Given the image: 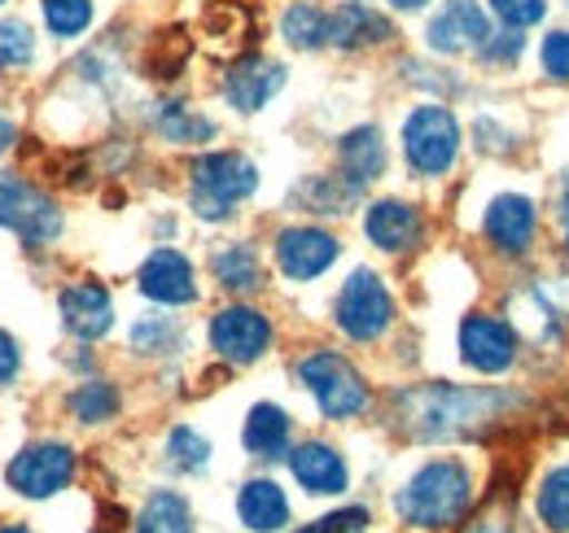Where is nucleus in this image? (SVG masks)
Returning a JSON list of instances; mask_svg holds the SVG:
<instances>
[{"instance_id": "obj_1", "label": "nucleus", "mask_w": 569, "mask_h": 533, "mask_svg": "<svg viewBox=\"0 0 569 533\" xmlns=\"http://www.w3.org/2000/svg\"><path fill=\"white\" fill-rule=\"evenodd\" d=\"M517 394L508 390H469V385H421V390H403L395 399L399 424L421 438V442H438V438H460L473 433L482 424L499 420L503 411L517 406Z\"/></svg>"}, {"instance_id": "obj_2", "label": "nucleus", "mask_w": 569, "mask_h": 533, "mask_svg": "<svg viewBox=\"0 0 569 533\" xmlns=\"http://www.w3.org/2000/svg\"><path fill=\"white\" fill-rule=\"evenodd\" d=\"M473 507V476L460 460L426 464L395 499V512L417 530H451Z\"/></svg>"}, {"instance_id": "obj_3", "label": "nucleus", "mask_w": 569, "mask_h": 533, "mask_svg": "<svg viewBox=\"0 0 569 533\" xmlns=\"http://www.w3.org/2000/svg\"><path fill=\"white\" fill-rule=\"evenodd\" d=\"M254 189H259V171L241 153H207L193 162V210L202 219L232 214V205L246 201Z\"/></svg>"}, {"instance_id": "obj_4", "label": "nucleus", "mask_w": 569, "mask_h": 533, "mask_svg": "<svg viewBox=\"0 0 569 533\" xmlns=\"http://www.w3.org/2000/svg\"><path fill=\"white\" fill-rule=\"evenodd\" d=\"M298 376H302V385L316 394L320 411H325L329 420H351V415H359V411L368 406V390H363L359 372L342 354H329V350L307 354V359L298 363Z\"/></svg>"}, {"instance_id": "obj_5", "label": "nucleus", "mask_w": 569, "mask_h": 533, "mask_svg": "<svg viewBox=\"0 0 569 533\" xmlns=\"http://www.w3.org/2000/svg\"><path fill=\"white\" fill-rule=\"evenodd\" d=\"M403 153L412 162L417 175H442L451 171L456 153H460V128L451 119V110L442 105H421L408 114L403 123Z\"/></svg>"}, {"instance_id": "obj_6", "label": "nucleus", "mask_w": 569, "mask_h": 533, "mask_svg": "<svg viewBox=\"0 0 569 533\" xmlns=\"http://www.w3.org/2000/svg\"><path fill=\"white\" fill-rule=\"evenodd\" d=\"M0 228L18 232L27 245H44L62 232V210L27 180L0 171Z\"/></svg>"}, {"instance_id": "obj_7", "label": "nucleus", "mask_w": 569, "mask_h": 533, "mask_svg": "<svg viewBox=\"0 0 569 533\" xmlns=\"http://www.w3.org/2000/svg\"><path fill=\"white\" fill-rule=\"evenodd\" d=\"M395 320V302L377 271L359 266L338 293V329L356 341H377Z\"/></svg>"}, {"instance_id": "obj_8", "label": "nucleus", "mask_w": 569, "mask_h": 533, "mask_svg": "<svg viewBox=\"0 0 569 533\" xmlns=\"http://www.w3.org/2000/svg\"><path fill=\"white\" fill-rule=\"evenodd\" d=\"M74 472V455L67 446H58V442H49V446H27L13 464H9V485L18 490V494H27V499H49V494H58L67 481H71Z\"/></svg>"}, {"instance_id": "obj_9", "label": "nucleus", "mask_w": 569, "mask_h": 533, "mask_svg": "<svg viewBox=\"0 0 569 533\" xmlns=\"http://www.w3.org/2000/svg\"><path fill=\"white\" fill-rule=\"evenodd\" d=\"M211 345L228 363H254L272 345V324L250 306H228L211 320Z\"/></svg>"}, {"instance_id": "obj_10", "label": "nucleus", "mask_w": 569, "mask_h": 533, "mask_svg": "<svg viewBox=\"0 0 569 533\" xmlns=\"http://www.w3.org/2000/svg\"><path fill=\"white\" fill-rule=\"evenodd\" d=\"M460 359L478 372H508L517 363V329L496 315H469L460 324Z\"/></svg>"}, {"instance_id": "obj_11", "label": "nucleus", "mask_w": 569, "mask_h": 533, "mask_svg": "<svg viewBox=\"0 0 569 533\" xmlns=\"http://www.w3.org/2000/svg\"><path fill=\"white\" fill-rule=\"evenodd\" d=\"M491 18L478 0H447L442 13L429 22V49L438 53H465V49H487L491 40Z\"/></svg>"}, {"instance_id": "obj_12", "label": "nucleus", "mask_w": 569, "mask_h": 533, "mask_svg": "<svg viewBox=\"0 0 569 533\" xmlns=\"http://www.w3.org/2000/svg\"><path fill=\"white\" fill-rule=\"evenodd\" d=\"M338 259V241L320 228H284L277 237V263L289 280H316Z\"/></svg>"}, {"instance_id": "obj_13", "label": "nucleus", "mask_w": 569, "mask_h": 533, "mask_svg": "<svg viewBox=\"0 0 569 533\" xmlns=\"http://www.w3.org/2000/svg\"><path fill=\"white\" fill-rule=\"evenodd\" d=\"M141 293L162 302V306H184L198 298V284H193V266L184 254L176 250H153L141 266Z\"/></svg>"}, {"instance_id": "obj_14", "label": "nucleus", "mask_w": 569, "mask_h": 533, "mask_svg": "<svg viewBox=\"0 0 569 533\" xmlns=\"http://www.w3.org/2000/svg\"><path fill=\"white\" fill-rule=\"evenodd\" d=\"M482 228H487V237H491L496 250H503V254H526L530 241H535V201L521 198V193H503V198L491 201Z\"/></svg>"}, {"instance_id": "obj_15", "label": "nucleus", "mask_w": 569, "mask_h": 533, "mask_svg": "<svg viewBox=\"0 0 569 533\" xmlns=\"http://www.w3.org/2000/svg\"><path fill=\"white\" fill-rule=\"evenodd\" d=\"M284 83V70L277 62H268V58H246V62H237V67L228 70V79H223V92H228V101L241 110V114H254V110H263L277 92H281Z\"/></svg>"}, {"instance_id": "obj_16", "label": "nucleus", "mask_w": 569, "mask_h": 533, "mask_svg": "<svg viewBox=\"0 0 569 533\" xmlns=\"http://www.w3.org/2000/svg\"><path fill=\"white\" fill-rule=\"evenodd\" d=\"M363 232L386 254H403V250H412L421 241V214L408 201H377V205H368Z\"/></svg>"}, {"instance_id": "obj_17", "label": "nucleus", "mask_w": 569, "mask_h": 533, "mask_svg": "<svg viewBox=\"0 0 569 533\" xmlns=\"http://www.w3.org/2000/svg\"><path fill=\"white\" fill-rule=\"evenodd\" d=\"M62 320H67V329H71L74 336H83V341L106 336L110 333V324H114L110 293H106L101 284H92V280L71 284V289L62 293Z\"/></svg>"}, {"instance_id": "obj_18", "label": "nucleus", "mask_w": 569, "mask_h": 533, "mask_svg": "<svg viewBox=\"0 0 569 533\" xmlns=\"http://www.w3.org/2000/svg\"><path fill=\"white\" fill-rule=\"evenodd\" d=\"M289 467L298 476V485L307 494H342L347 490V464L333 446L325 442H307V446H293L289 451Z\"/></svg>"}, {"instance_id": "obj_19", "label": "nucleus", "mask_w": 569, "mask_h": 533, "mask_svg": "<svg viewBox=\"0 0 569 533\" xmlns=\"http://www.w3.org/2000/svg\"><path fill=\"white\" fill-rule=\"evenodd\" d=\"M390 22L363 4H342L338 13H329V44L338 49H363V44H381L390 40Z\"/></svg>"}, {"instance_id": "obj_20", "label": "nucleus", "mask_w": 569, "mask_h": 533, "mask_svg": "<svg viewBox=\"0 0 569 533\" xmlns=\"http://www.w3.org/2000/svg\"><path fill=\"white\" fill-rule=\"evenodd\" d=\"M237 512H241L246 530L254 533H272L289 521V503H284L277 481H246L241 485V499H237Z\"/></svg>"}, {"instance_id": "obj_21", "label": "nucleus", "mask_w": 569, "mask_h": 533, "mask_svg": "<svg viewBox=\"0 0 569 533\" xmlns=\"http://www.w3.org/2000/svg\"><path fill=\"white\" fill-rule=\"evenodd\" d=\"M338 158H342L347 180L363 189L368 180H377V175L386 171V144H381V132H377V128H356V132L342 140Z\"/></svg>"}, {"instance_id": "obj_22", "label": "nucleus", "mask_w": 569, "mask_h": 533, "mask_svg": "<svg viewBox=\"0 0 569 533\" xmlns=\"http://www.w3.org/2000/svg\"><path fill=\"white\" fill-rule=\"evenodd\" d=\"M289 446V415L272 402H259L246 420V451L263 455V460H277Z\"/></svg>"}, {"instance_id": "obj_23", "label": "nucleus", "mask_w": 569, "mask_h": 533, "mask_svg": "<svg viewBox=\"0 0 569 533\" xmlns=\"http://www.w3.org/2000/svg\"><path fill=\"white\" fill-rule=\"evenodd\" d=\"M214 280L232 293H254L263 284V266H259V254L250 245H228L214 254Z\"/></svg>"}, {"instance_id": "obj_24", "label": "nucleus", "mask_w": 569, "mask_h": 533, "mask_svg": "<svg viewBox=\"0 0 569 533\" xmlns=\"http://www.w3.org/2000/svg\"><path fill=\"white\" fill-rule=\"evenodd\" d=\"M137 533H193V516H189V503L171 490H158L149 503H144Z\"/></svg>"}, {"instance_id": "obj_25", "label": "nucleus", "mask_w": 569, "mask_h": 533, "mask_svg": "<svg viewBox=\"0 0 569 533\" xmlns=\"http://www.w3.org/2000/svg\"><path fill=\"white\" fill-rule=\"evenodd\" d=\"M539 521L552 533H569V464L552 467L539 481Z\"/></svg>"}, {"instance_id": "obj_26", "label": "nucleus", "mask_w": 569, "mask_h": 533, "mask_svg": "<svg viewBox=\"0 0 569 533\" xmlns=\"http://www.w3.org/2000/svg\"><path fill=\"white\" fill-rule=\"evenodd\" d=\"M281 31L293 49H320L329 40V18L316 4H293L281 18Z\"/></svg>"}, {"instance_id": "obj_27", "label": "nucleus", "mask_w": 569, "mask_h": 533, "mask_svg": "<svg viewBox=\"0 0 569 533\" xmlns=\"http://www.w3.org/2000/svg\"><path fill=\"white\" fill-rule=\"evenodd\" d=\"M71 411L74 420H83V424H101V420H110L119 411V394L106 381H88L71 394Z\"/></svg>"}, {"instance_id": "obj_28", "label": "nucleus", "mask_w": 569, "mask_h": 533, "mask_svg": "<svg viewBox=\"0 0 569 533\" xmlns=\"http://www.w3.org/2000/svg\"><path fill=\"white\" fill-rule=\"evenodd\" d=\"M158 132L167 135V140H180V144H193V140H211L214 128L207 119H198V114H189L184 105H176V101H167L162 110H158Z\"/></svg>"}, {"instance_id": "obj_29", "label": "nucleus", "mask_w": 569, "mask_h": 533, "mask_svg": "<svg viewBox=\"0 0 569 533\" xmlns=\"http://www.w3.org/2000/svg\"><path fill=\"white\" fill-rule=\"evenodd\" d=\"M44 22L53 36H79L92 22V0H44Z\"/></svg>"}, {"instance_id": "obj_30", "label": "nucleus", "mask_w": 569, "mask_h": 533, "mask_svg": "<svg viewBox=\"0 0 569 533\" xmlns=\"http://www.w3.org/2000/svg\"><path fill=\"white\" fill-rule=\"evenodd\" d=\"M167 455H171V464L184 467V472H202V467H207V455H211V446H207L202 433H193V429H176L171 442H167Z\"/></svg>"}, {"instance_id": "obj_31", "label": "nucleus", "mask_w": 569, "mask_h": 533, "mask_svg": "<svg viewBox=\"0 0 569 533\" xmlns=\"http://www.w3.org/2000/svg\"><path fill=\"white\" fill-rule=\"evenodd\" d=\"M132 345L141 354H167V350H176V324L162 315H149L132 329Z\"/></svg>"}, {"instance_id": "obj_32", "label": "nucleus", "mask_w": 569, "mask_h": 533, "mask_svg": "<svg viewBox=\"0 0 569 533\" xmlns=\"http://www.w3.org/2000/svg\"><path fill=\"white\" fill-rule=\"evenodd\" d=\"M491 9H496V18L503 22V27L521 31V27H535V22H543V13H548V0H491Z\"/></svg>"}, {"instance_id": "obj_33", "label": "nucleus", "mask_w": 569, "mask_h": 533, "mask_svg": "<svg viewBox=\"0 0 569 533\" xmlns=\"http://www.w3.org/2000/svg\"><path fill=\"white\" fill-rule=\"evenodd\" d=\"M31 62V31L22 22H0V70Z\"/></svg>"}, {"instance_id": "obj_34", "label": "nucleus", "mask_w": 569, "mask_h": 533, "mask_svg": "<svg viewBox=\"0 0 569 533\" xmlns=\"http://www.w3.org/2000/svg\"><path fill=\"white\" fill-rule=\"evenodd\" d=\"M368 530V512L363 507H342L333 516H320L311 525H302L298 533H363Z\"/></svg>"}, {"instance_id": "obj_35", "label": "nucleus", "mask_w": 569, "mask_h": 533, "mask_svg": "<svg viewBox=\"0 0 569 533\" xmlns=\"http://www.w3.org/2000/svg\"><path fill=\"white\" fill-rule=\"evenodd\" d=\"M539 62L548 70V79H561L569 83V31H552L539 49Z\"/></svg>"}, {"instance_id": "obj_36", "label": "nucleus", "mask_w": 569, "mask_h": 533, "mask_svg": "<svg viewBox=\"0 0 569 533\" xmlns=\"http://www.w3.org/2000/svg\"><path fill=\"white\" fill-rule=\"evenodd\" d=\"M521 44H526V40H521V31H512V27H508L503 36H491V40H487L482 58H487V62H517V58H521Z\"/></svg>"}, {"instance_id": "obj_37", "label": "nucleus", "mask_w": 569, "mask_h": 533, "mask_svg": "<svg viewBox=\"0 0 569 533\" xmlns=\"http://www.w3.org/2000/svg\"><path fill=\"white\" fill-rule=\"evenodd\" d=\"M13 372H18V341L9 333H0V385L13 381Z\"/></svg>"}, {"instance_id": "obj_38", "label": "nucleus", "mask_w": 569, "mask_h": 533, "mask_svg": "<svg viewBox=\"0 0 569 533\" xmlns=\"http://www.w3.org/2000/svg\"><path fill=\"white\" fill-rule=\"evenodd\" d=\"M465 533H517L512 525H503V521H478V525H469Z\"/></svg>"}, {"instance_id": "obj_39", "label": "nucleus", "mask_w": 569, "mask_h": 533, "mask_svg": "<svg viewBox=\"0 0 569 533\" xmlns=\"http://www.w3.org/2000/svg\"><path fill=\"white\" fill-rule=\"evenodd\" d=\"M9 144H13V123H9V119H0V153H4Z\"/></svg>"}, {"instance_id": "obj_40", "label": "nucleus", "mask_w": 569, "mask_h": 533, "mask_svg": "<svg viewBox=\"0 0 569 533\" xmlns=\"http://www.w3.org/2000/svg\"><path fill=\"white\" fill-rule=\"evenodd\" d=\"M390 4H395V9H426L429 0H390Z\"/></svg>"}, {"instance_id": "obj_41", "label": "nucleus", "mask_w": 569, "mask_h": 533, "mask_svg": "<svg viewBox=\"0 0 569 533\" xmlns=\"http://www.w3.org/2000/svg\"><path fill=\"white\" fill-rule=\"evenodd\" d=\"M561 219H566V241H569V193H566V205H561Z\"/></svg>"}, {"instance_id": "obj_42", "label": "nucleus", "mask_w": 569, "mask_h": 533, "mask_svg": "<svg viewBox=\"0 0 569 533\" xmlns=\"http://www.w3.org/2000/svg\"><path fill=\"white\" fill-rule=\"evenodd\" d=\"M0 533H27V530H22V525H4Z\"/></svg>"}]
</instances>
